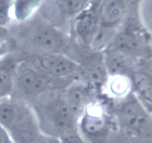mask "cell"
<instances>
[{"label":"cell","mask_w":152,"mask_h":143,"mask_svg":"<svg viewBox=\"0 0 152 143\" xmlns=\"http://www.w3.org/2000/svg\"><path fill=\"white\" fill-rule=\"evenodd\" d=\"M141 3V1L130 0L124 21L107 47L139 60L152 57V35L142 20Z\"/></svg>","instance_id":"277c9868"},{"label":"cell","mask_w":152,"mask_h":143,"mask_svg":"<svg viewBox=\"0 0 152 143\" xmlns=\"http://www.w3.org/2000/svg\"><path fill=\"white\" fill-rule=\"evenodd\" d=\"M62 95L69 108L79 118L100 94L91 85L79 79L62 89Z\"/></svg>","instance_id":"4fadbf2b"},{"label":"cell","mask_w":152,"mask_h":143,"mask_svg":"<svg viewBox=\"0 0 152 143\" xmlns=\"http://www.w3.org/2000/svg\"><path fill=\"white\" fill-rule=\"evenodd\" d=\"M11 52V49H10V45H9L8 41H7L4 46L0 47V59H1L4 55H6V54L8 53V52Z\"/></svg>","instance_id":"cb8c5ba5"},{"label":"cell","mask_w":152,"mask_h":143,"mask_svg":"<svg viewBox=\"0 0 152 143\" xmlns=\"http://www.w3.org/2000/svg\"><path fill=\"white\" fill-rule=\"evenodd\" d=\"M132 92H134L133 86L130 77L109 76L102 94L112 101H117L124 98Z\"/></svg>","instance_id":"e0dca14e"},{"label":"cell","mask_w":152,"mask_h":143,"mask_svg":"<svg viewBox=\"0 0 152 143\" xmlns=\"http://www.w3.org/2000/svg\"><path fill=\"white\" fill-rule=\"evenodd\" d=\"M23 59L51 78L74 82L80 77L78 64L62 54H45L22 57Z\"/></svg>","instance_id":"8fae6325"},{"label":"cell","mask_w":152,"mask_h":143,"mask_svg":"<svg viewBox=\"0 0 152 143\" xmlns=\"http://www.w3.org/2000/svg\"><path fill=\"white\" fill-rule=\"evenodd\" d=\"M9 40L8 28H0V47L4 46Z\"/></svg>","instance_id":"44dd1931"},{"label":"cell","mask_w":152,"mask_h":143,"mask_svg":"<svg viewBox=\"0 0 152 143\" xmlns=\"http://www.w3.org/2000/svg\"><path fill=\"white\" fill-rule=\"evenodd\" d=\"M130 78L137 96L152 102V57L141 60Z\"/></svg>","instance_id":"2e32d148"},{"label":"cell","mask_w":152,"mask_h":143,"mask_svg":"<svg viewBox=\"0 0 152 143\" xmlns=\"http://www.w3.org/2000/svg\"><path fill=\"white\" fill-rule=\"evenodd\" d=\"M114 101L104 94L79 117L77 132L86 143H119Z\"/></svg>","instance_id":"5b68a950"},{"label":"cell","mask_w":152,"mask_h":143,"mask_svg":"<svg viewBox=\"0 0 152 143\" xmlns=\"http://www.w3.org/2000/svg\"><path fill=\"white\" fill-rule=\"evenodd\" d=\"M13 1L0 0V28H8L13 22Z\"/></svg>","instance_id":"d6986e66"},{"label":"cell","mask_w":152,"mask_h":143,"mask_svg":"<svg viewBox=\"0 0 152 143\" xmlns=\"http://www.w3.org/2000/svg\"><path fill=\"white\" fill-rule=\"evenodd\" d=\"M100 0L89 1L70 27L71 38L82 47L91 49L99 30V7Z\"/></svg>","instance_id":"7c38bea8"},{"label":"cell","mask_w":152,"mask_h":143,"mask_svg":"<svg viewBox=\"0 0 152 143\" xmlns=\"http://www.w3.org/2000/svg\"><path fill=\"white\" fill-rule=\"evenodd\" d=\"M71 83L48 77L22 58L16 70L10 98L30 105L42 95L65 89Z\"/></svg>","instance_id":"52a82bcc"},{"label":"cell","mask_w":152,"mask_h":143,"mask_svg":"<svg viewBox=\"0 0 152 143\" xmlns=\"http://www.w3.org/2000/svg\"><path fill=\"white\" fill-rule=\"evenodd\" d=\"M0 143H14L7 133L0 125Z\"/></svg>","instance_id":"7402d4cb"},{"label":"cell","mask_w":152,"mask_h":143,"mask_svg":"<svg viewBox=\"0 0 152 143\" xmlns=\"http://www.w3.org/2000/svg\"><path fill=\"white\" fill-rule=\"evenodd\" d=\"M88 3V0L42 1L37 14L53 27L68 34L73 21Z\"/></svg>","instance_id":"9c48e42d"},{"label":"cell","mask_w":152,"mask_h":143,"mask_svg":"<svg viewBox=\"0 0 152 143\" xmlns=\"http://www.w3.org/2000/svg\"><path fill=\"white\" fill-rule=\"evenodd\" d=\"M105 66L109 76L130 77L141 60L112 48L103 51Z\"/></svg>","instance_id":"5bb4252c"},{"label":"cell","mask_w":152,"mask_h":143,"mask_svg":"<svg viewBox=\"0 0 152 143\" xmlns=\"http://www.w3.org/2000/svg\"><path fill=\"white\" fill-rule=\"evenodd\" d=\"M74 61L80 69V80L91 85L98 93L102 95L109 77L103 52L79 46Z\"/></svg>","instance_id":"30bf717a"},{"label":"cell","mask_w":152,"mask_h":143,"mask_svg":"<svg viewBox=\"0 0 152 143\" xmlns=\"http://www.w3.org/2000/svg\"><path fill=\"white\" fill-rule=\"evenodd\" d=\"M11 52L22 57L62 54L75 60L79 45L68 34L34 15L22 22H13L8 27Z\"/></svg>","instance_id":"6da1fadb"},{"label":"cell","mask_w":152,"mask_h":143,"mask_svg":"<svg viewBox=\"0 0 152 143\" xmlns=\"http://www.w3.org/2000/svg\"><path fill=\"white\" fill-rule=\"evenodd\" d=\"M1 98H0V101H1Z\"/></svg>","instance_id":"484cf974"},{"label":"cell","mask_w":152,"mask_h":143,"mask_svg":"<svg viewBox=\"0 0 152 143\" xmlns=\"http://www.w3.org/2000/svg\"><path fill=\"white\" fill-rule=\"evenodd\" d=\"M40 131L44 135L59 139L77 130L79 118L64 99L62 89L49 92L31 103Z\"/></svg>","instance_id":"3957f363"},{"label":"cell","mask_w":152,"mask_h":143,"mask_svg":"<svg viewBox=\"0 0 152 143\" xmlns=\"http://www.w3.org/2000/svg\"><path fill=\"white\" fill-rule=\"evenodd\" d=\"M0 125L14 143H37L42 135L31 106L10 97L0 101Z\"/></svg>","instance_id":"8992f818"},{"label":"cell","mask_w":152,"mask_h":143,"mask_svg":"<svg viewBox=\"0 0 152 143\" xmlns=\"http://www.w3.org/2000/svg\"><path fill=\"white\" fill-rule=\"evenodd\" d=\"M139 98H140V97H139ZM140 99L142 101V104H144V106L145 107V108L148 110V111L149 112V113L151 114V116H152V102H149V101H145V100L142 99V98H140Z\"/></svg>","instance_id":"d4e9b609"},{"label":"cell","mask_w":152,"mask_h":143,"mask_svg":"<svg viewBox=\"0 0 152 143\" xmlns=\"http://www.w3.org/2000/svg\"><path fill=\"white\" fill-rule=\"evenodd\" d=\"M59 143H86L77 130L69 133L59 139Z\"/></svg>","instance_id":"ffe728a7"},{"label":"cell","mask_w":152,"mask_h":143,"mask_svg":"<svg viewBox=\"0 0 152 143\" xmlns=\"http://www.w3.org/2000/svg\"><path fill=\"white\" fill-rule=\"evenodd\" d=\"M37 143H59V140L58 139L48 136L42 133Z\"/></svg>","instance_id":"603a6c76"},{"label":"cell","mask_w":152,"mask_h":143,"mask_svg":"<svg viewBox=\"0 0 152 143\" xmlns=\"http://www.w3.org/2000/svg\"><path fill=\"white\" fill-rule=\"evenodd\" d=\"M42 1L39 0H18L13 1L12 18L13 22H22L34 16L38 10Z\"/></svg>","instance_id":"ac0fdd59"},{"label":"cell","mask_w":152,"mask_h":143,"mask_svg":"<svg viewBox=\"0 0 152 143\" xmlns=\"http://www.w3.org/2000/svg\"><path fill=\"white\" fill-rule=\"evenodd\" d=\"M129 0H100L99 30L91 49L103 52L112 41L124 21L129 6Z\"/></svg>","instance_id":"ba28073f"},{"label":"cell","mask_w":152,"mask_h":143,"mask_svg":"<svg viewBox=\"0 0 152 143\" xmlns=\"http://www.w3.org/2000/svg\"><path fill=\"white\" fill-rule=\"evenodd\" d=\"M22 56L14 52H10L0 59V98L11 95L15 76Z\"/></svg>","instance_id":"9a60e30c"},{"label":"cell","mask_w":152,"mask_h":143,"mask_svg":"<svg viewBox=\"0 0 152 143\" xmlns=\"http://www.w3.org/2000/svg\"><path fill=\"white\" fill-rule=\"evenodd\" d=\"M119 143H152V116L134 92L114 101Z\"/></svg>","instance_id":"7a4b0ae2"}]
</instances>
